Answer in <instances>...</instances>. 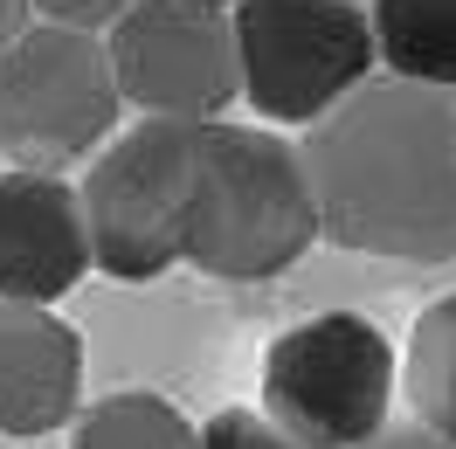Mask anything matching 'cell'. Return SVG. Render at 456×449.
<instances>
[{
  "label": "cell",
  "mask_w": 456,
  "mask_h": 449,
  "mask_svg": "<svg viewBox=\"0 0 456 449\" xmlns=\"http://www.w3.org/2000/svg\"><path fill=\"white\" fill-rule=\"evenodd\" d=\"M0 159H7V152H0Z\"/></svg>",
  "instance_id": "cell-18"
},
{
  "label": "cell",
  "mask_w": 456,
  "mask_h": 449,
  "mask_svg": "<svg viewBox=\"0 0 456 449\" xmlns=\"http://www.w3.org/2000/svg\"><path fill=\"white\" fill-rule=\"evenodd\" d=\"M84 187L62 173H0V305H56L90 277Z\"/></svg>",
  "instance_id": "cell-8"
},
{
  "label": "cell",
  "mask_w": 456,
  "mask_h": 449,
  "mask_svg": "<svg viewBox=\"0 0 456 449\" xmlns=\"http://www.w3.org/2000/svg\"><path fill=\"white\" fill-rule=\"evenodd\" d=\"M305 167L332 249L387 263L456 256V90L401 77L353 90L305 132Z\"/></svg>",
  "instance_id": "cell-1"
},
{
  "label": "cell",
  "mask_w": 456,
  "mask_h": 449,
  "mask_svg": "<svg viewBox=\"0 0 456 449\" xmlns=\"http://www.w3.org/2000/svg\"><path fill=\"white\" fill-rule=\"evenodd\" d=\"M242 97L270 125H318L373 84V14L360 0H242Z\"/></svg>",
  "instance_id": "cell-6"
},
{
  "label": "cell",
  "mask_w": 456,
  "mask_h": 449,
  "mask_svg": "<svg viewBox=\"0 0 456 449\" xmlns=\"http://www.w3.org/2000/svg\"><path fill=\"white\" fill-rule=\"evenodd\" d=\"M208 125L187 118H139L118 132L84 173L90 256L118 283H152L187 263V208L200 180Z\"/></svg>",
  "instance_id": "cell-3"
},
{
  "label": "cell",
  "mask_w": 456,
  "mask_h": 449,
  "mask_svg": "<svg viewBox=\"0 0 456 449\" xmlns=\"http://www.w3.org/2000/svg\"><path fill=\"white\" fill-rule=\"evenodd\" d=\"M125 90H118L111 42L84 29L35 21L0 56V152L28 173H62L97 159L118 132Z\"/></svg>",
  "instance_id": "cell-5"
},
{
  "label": "cell",
  "mask_w": 456,
  "mask_h": 449,
  "mask_svg": "<svg viewBox=\"0 0 456 449\" xmlns=\"http://www.w3.org/2000/svg\"><path fill=\"white\" fill-rule=\"evenodd\" d=\"M84 415V339L49 305H0V436L35 443Z\"/></svg>",
  "instance_id": "cell-9"
},
{
  "label": "cell",
  "mask_w": 456,
  "mask_h": 449,
  "mask_svg": "<svg viewBox=\"0 0 456 449\" xmlns=\"http://www.w3.org/2000/svg\"><path fill=\"white\" fill-rule=\"evenodd\" d=\"M69 449H200V429L173 408L167 394L125 388V394H104L97 408L77 415Z\"/></svg>",
  "instance_id": "cell-12"
},
{
  "label": "cell",
  "mask_w": 456,
  "mask_h": 449,
  "mask_svg": "<svg viewBox=\"0 0 456 449\" xmlns=\"http://www.w3.org/2000/svg\"><path fill=\"white\" fill-rule=\"evenodd\" d=\"M35 29V0H0V56Z\"/></svg>",
  "instance_id": "cell-16"
},
{
  "label": "cell",
  "mask_w": 456,
  "mask_h": 449,
  "mask_svg": "<svg viewBox=\"0 0 456 449\" xmlns=\"http://www.w3.org/2000/svg\"><path fill=\"white\" fill-rule=\"evenodd\" d=\"M208 7H242V0H208Z\"/></svg>",
  "instance_id": "cell-17"
},
{
  "label": "cell",
  "mask_w": 456,
  "mask_h": 449,
  "mask_svg": "<svg viewBox=\"0 0 456 449\" xmlns=\"http://www.w3.org/2000/svg\"><path fill=\"white\" fill-rule=\"evenodd\" d=\"M373 42L387 77L456 90V0H373Z\"/></svg>",
  "instance_id": "cell-10"
},
{
  "label": "cell",
  "mask_w": 456,
  "mask_h": 449,
  "mask_svg": "<svg viewBox=\"0 0 456 449\" xmlns=\"http://www.w3.org/2000/svg\"><path fill=\"white\" fill-rule=\"evenodd\" d=\"M318 235V194L305 145L263 125H208L187 208V263L222 283L284 277Z\"/></svg>",
  "instance_id": "cell-2"
},
{
  "label": "cell",
  "mask_w": 456,
  "mask_h": 449,
  "mask_svg": "<svg viewBox=\"0 0 456 449\" xmlns=\"http://www.w3.org/2000/svg\"><path fill=\"white\" fill-rule=\"evenodd\" d=\"M395 388L401 353L360 311H318L263 353V415L305 449H367L387 429Z\"/></svg>",
  "instance_id": "cell-4"
},
{
  "label": "cell",
  "mask_w": 456,
  "mask_h": 449,
  "mask_svg": "<svg viewBox=\"0 0 456 449\" xmlns=\"http://www.w3.org/2000/svg\"><path fill=\"white\" fill-rule=\"evenodd\" d=\"M367 449H456V443H450V436H436L428 421H387Z\"/></svg>",
  "instance_id": "cell-15"
},
{
  "label": "cell",
  "mask_w": 456,
  "mask_h": 449,
  "mask_svg": "<svg viewBox=\"0 0 456 449\" xmlns=\"http://www.w3.org/2000/svg\"><path fill=\"white\" fill-rule=\"evenodd\" d=\"M118 90L145 118H187L222 125L242 97V49H235V7L208 0H139L111 35Z\"/></svg>",
  "instance_id": "cell-7"
},
{
  "label": "cell",
  "mask_w": 456,
  "mask_h": 449,
  "mask_svg": "<svg viewBox=\"0 0 456 449\" xmlns=\"http://www.w3.org/2000/svg\"><path fill=\"white\" fill-rule=\"evenodd\" d=\"M401 394H408L415 421L456 443V290L415 318L408 353H401Z\"/></svg>",
  "instance_id": "cell-11"
},
{
  "label": "cell",
  "mask_w": 456,
  "mask_h": 449,
  "mask_svg": "<svg viewBox=\"0 0 456 449\" xmlns=\"http://www.w3.org/2000/svg\"><path fill=\"white\" fill-rule=\"evenodd\" d=\"M132 7H139V0H35L42 21H56V29H84V35H111Z\"/></svg>",
  "instance_id": "cell-14"
},
{
  "label": "cell",
  "mask_w": 456,
  "mask_h": 449,
  "mask_svg": "<svg viewBox=\"0 0 456 449\" xmlns=\"http://www.w3.org/2000/svg\"><path fill=\"white\" fill-rule=\"evenodd\" d=\"M200 449H305V443L290 429H277L263 408H222L200 429Z\"/></svg>",
  "instance_id": "cell-13"
}]
</instances>
